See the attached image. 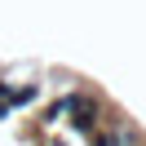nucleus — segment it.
Wrapping results in <instances>:
<instances>
[{
  "label": "nucleus",
  "instance_id": "obj_1",
  "mask_svg": "<svg viewBox=\"0 0 146 146\" xmlns=\"http://www.w3.org/2000/svg\"><path fill=\"white\" fill-rule=\"evenodd\" d=\"M66 111H71V119H75V128H93V119H98V102L89 98V93H71V98L62 102Z\"/></svg>",
  "mask_w": 146,
  "mask_h": 146
}]
</instances>
